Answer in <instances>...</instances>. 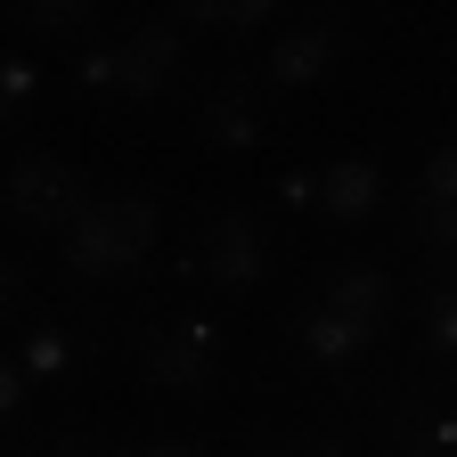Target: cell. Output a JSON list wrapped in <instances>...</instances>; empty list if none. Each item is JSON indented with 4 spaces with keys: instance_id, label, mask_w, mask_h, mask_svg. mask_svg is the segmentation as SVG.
Wrapping results in <instances>:
<instances>
[{
    "instance_id": "6da1fadb",
    "label": "cell",
    "mask_w": 457,
    "mask_h": 457,
    "mask_svg": "<svg viewBox=\"0 0 457 457\" xmlns=\"http://www.w3.org/2000/svg\"><path fill=\"white\" fill-rule=\"evenodd\" d=\"M155 245V196L147 188H106L74 212L66 228V262L82 278H114V270H139V253Z\"/></svg>"
},
{
    "instance_id": "7a4b0ae2",
    "label": "cell",
    "mask_w": 457,
    "mask_h": 457,
    "mask_svg": "<svg viewBox=\"0 0 457 457\" xmlns=\"http://www.w3.org/2000/svg\"><path fill=\"white\" fill-rule=\"evenodd\" d=\"M0 204H9L17 228H74V212L90 204V180L66 155H25V163H9V180H0Z\"/></svg>"
},
{
    "instance_id": "3957f363",
    "label": "cell",
    "mask_w": 457,
    "mask_h": 457,
    "mask_svg": "<svg viewBox=\"0 0 457 457\" xmlns=\"http://www.w3.org/2000/svg\"><path fill=\"white\" fill-rule=\"evenodd\" d=\"M196 278H212V286H253L262 270H270V228L245 212V204H220L212 220H204V237H196V262H188Z\"/></svg>"
},
{
    "instance_id": "277c9868",
    "label": "cell",
    "mask_w": 457,
    "mask_h": 457,
    "mask_svg": "<svg viewBox=\"0 0 457 457\" xmlns=\"http://www.w3.org/2000/svg\"><path fill=\"white\" fill-rule=\"evenodd\" d=\"M212 368H220V327L180 319V327L139 335V376H147V384H163V392H204V384H212Z\"/></svg>"
},
{
    "instance_id": "5b68a950",
    "label": "cell",
    "mask_w": 457,
    "mask_h": 457,
    "mask_svg": "<svg viewBox=\"0 0 457 457\" xmlns=\"http://www.w3.org/2000/svg\"><path fill=\"white\" fill-rule=\"evenodd\" d=\"M171 74H180V25H139L114 49V90L123 98H163Z\"/></svg>"
},
{
    "instance_id": "8992f818",
    "label": "cell",
    "mask_w": 457,
    "mask_h": 457,
    "mask_svg": "<svg viewBox=\"0 0 457 457\" xmlns=\"http://www.w3.org/2000/svg\"><path fill=\"white\" fill-rule=\"evenodd\" d=\"M417 237H425L441 262H457V139L425 155V180H417Z\"/></svg>"
},
{
    "instance_id": "52a82bcc",
    "label": "cell",
    "mask_w": 457,
    "mask_h": 457,
    "mask_svg": "<svg viewBox=\"0 0 457 457\" xmlns=\"http://www.w3.org/2000/svg\"><path fill=\"white\" fill-rule=\"evenodd\" d=\"M335 319H352L360 335H384V319H392V270L384 262H343L335 278H327V295H319Z\"/></svg>"
},
{
    "instance_id": "ba28073f",
    "label": "cell",
    "mask_w": 457,
    "mask_h": 457,
    "mask_svg": "<svg viewBox=\"0 0 457 457\" xmlns=\"http://www.w3.org/2000/svg\"><path fill=\"white\" fill-rule=\"evenodd\" d=\"M343 49H352V33H343V25H303V33H286L278 49H270V82L278 90H303V82H319V74H335V57Z\"/></svg>"
},
{
    "instance_id": "9c48e42d",
    "label": "cell",
    "mask_w": 457,
    "mask_h": 457,
    "mask_svg": "<svg viewBox=\"0 0 457 457\" xmlns=\"http://www.w3.org/2000/svg\"><path fill=\"white\" fill-rule=\"evenodd\" d=\"M196 123H204L212 147H253V139H262V90H253V74L212 82L204 106H196Z\"/></svg>"
},
{
    "instance_id": "30bf717a",
    "label": "cell",
    "mask_w": 457,
    "mask_h": 457,
    "mask_svg": "<svg viewBox=\"0 0 457 457\" xmlns=\"http://www.w3.org/2000/svg\"><path fill=\"white\" fill-rule=\"evenodd\" d=\"M376 196H384V171H376L368 155H343V163H327V171H319V204H327L335 220H368V212H376Z\"/></svg>"
},
{
    "instance_id": "8fae6325",
    "label": "cell",
    "mask_w": 457,
    "mask_h": 457,
    "mask_svg": "<svg viewBox=\"0 0 457 457\" xmlns=\"http://www.w3.org/2000/svg\"><path fill=\"white\" fill-rule=\"evenodd\" d=\"M360 352H368V335H360L352 319H335L327 303H319V311H303V360L343 368V360H360Z\"/></svg>"
},
{
    "instance_id": "7c38bea8",
    "label": "cell",
    "mask_w": 457,
    "mask_h": 457,
    "mask_svg": "<svg viewBox=\"0 0 457 457\" xmlns=\"http://www.w3.org/2000/svg\"><path fill=\"white\" fill-rule=\"evenodd\" d=\"M17 17H25V33H74L98 17V0H17Z\"/></svg>"
},
{
    "instance_id": "4fadbf2b",
    "label": "cell",
    "mask_w": 457,
    "mask_h": 457,
    "mask_svg": "<svg viewBox=\"0 0 457 457\" xmlns=\"http://www.w3.org/2000/svg\"><path fill=\"white\" fill-rule=\"evenodd\" d=\"M171 9H180L188 25H262L278 0H171Z\"/></svg>"
},
{
    "instance_id": "5bb4252c",
    "label": "cell",
    "mask_w": 457,
    "mask_h": 457,
    "mask_svg": "<svg viewBox=\"0 0 457 457\" xmlns=\"http://www.w3.org/2000/svg\"><path fill=\"white\" fill-rule=\"evenodd\" d=\"M17 368H25V376H66V368H74V343H66V327H41V335H25Z\"/></svg>"
},
{
    "instance_id": "9a60e30c",
    "label": "cell",
    "mask_w": 457,
    "mask_h": 457,
    "mask_svg": "<svg viewBox=\"0 0 457 457\" xmlns=\"http://www.w3.org/2000/svg\"><path fill=\"white\" fill-rule=\"evenodd\" d=\"M25 106H33V66L9 57V66H0V114H25Z\"/></svg>"
},
{
    "instance_id": "2e32d148",
    "label": "cell",
    "mask_w": 457,
    "mask_h": 457,
    "mask_svg": "<svg viewBox=\"0 0 457 457\" xmlns=\"http://www.w3.org/2000/svg\"><path fill=\"white\" fill-rule=\"evenodd\" d=\"M433 343H441V352H457V286H441V295H433Z\"/></svg>"
},
{
    "instance_id": "e0dca14e",
    "label": "cell",
    "mask_w": 457,
    "mask_h": 457,
    "mask_svg": "<svg viewBox=\"0 0 457 457\" xmlns=\"http://www.w3.org/2000/svg\"><path fill=\"white\" fill-rule=\"evenodd\" d=\"M25 384H33V376H25L17 360H0V417H17V409H25Z\"/></svg>"
},
{
    "instance_id": "ac0fdd59",
    "label": "cell",
    "mask_w": 457,
    "mask_h": 457,
    "mask_svg": "<svg viewBox=\"0 0 457 457\" xmlns=\"http://www.w3.org/2000/svg\"><path fill=\"white\" fill-rule=\"evenodd\" d=\"M49 457H114L98 433H66V441H49Z\"/></svg>"
},
{
    "instance_id": "d6986e66",
    "label": "cell",
    "mask_w": 457,
    "mask_h": 457,
    "mask_svg": "<svg viewBox=\"0 0 457 457\" xmlns=\"http://www.w3.org/2000/svg\"><path fill=\"white\" fill-rule=\"evenodd\" d=\"M82 82H90V90H114V49H90V57H82Z\"/></svg>"
},
{
    "instance_id": "ffe728a7",
    "label": "cell",
    "mask_w": 457,
    "mask_h": 457,
    "mask_svg": "<svg viewBox=\"0 0 457 457\" xmlns=\"http://www.w3.org/2000/svg\"><path fill=\"white\" fill-rule=\"evenodd\" d=\"M278 196H286V204H311V196H319V171H286Z\"/></svg>"
},
{
    "instance_id": "44dd1931",
    "label": "cell",
    "mask_w": 457,
    "mask_h": 457,
    "mask_svg": "<svg viewBox=\"0 0 457 457\" xmlns=\"http://www.w3.org/2000/svg\"><path fill=\"white\" fill-rule=\"evenodd\" d=\"M400 457H457V449H449V441H433V433H425V441H409V449H400Z\"/></svg>"
},
{
    "instance_id": "7402d4cb",
    "label": "cell",
    "mask_w": 457,
    "mask_h": 457,
    "mask_svg": "<svg viewBox=\"0 0 457 457\" xmlns=\"http://www.w3.org/2000/svg\"><path fill=\"white\" fill-rule=\"evenodd\" d=\"M278 457H343L335 441H295V449H278Z\"/></svg>"
},
{
    "instance_id": "603a6c76",
    "label": "cell",
    "mask_w": 457,
    "mask_h": 457,
    "mask_svg": "<svg viewBox=\"0 0 457 457\" xmlns=\"http://www.w3.org/2000/svg\"><path fill=\"white\" fill-rule=\"evenodd\" d=\"M131 457H196V449H180V441H155V449H131Z\"/></svg>"
},
{
    "instance_id": "cb8c5ba5",
    "label": "cell",
    "mask_w": 457,
    "mask_h": 457,
    "mask_svg": "<svg viewBox=\"0 0 457 457\" xmlns=\"http://www.w3.org/2000/svg\"><path fill=\"white\" fill-rule=\"evenodd\" d=\"M9 303H17V270L0 262V311H9Z\"/></svg>"
}]
</instances>
